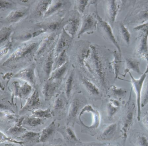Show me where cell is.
<instances>
[{
    "mask_svg": "<svg viewBox=\"0 0 148 146\" xmlns=\"http://www.w3.org/2000/svg\"><path fill=\"white\" fill-rule=\"evenodd\" d=\"M75 46L77 64L89 79L107 93L111 86V74L114 75L109 60V50L88 41L77 42Z\"/></svg>",
    "mask_w": 148,
    "mask_h": 146,
    "instance_id": "6da1fadb",
    "label": "cell"
},
{
    "mask_svg": "<svg viewBox=\"0 0 148 146\" xmlns=\"http://www.w3.org/2000/svg\"><path fill=\"white\" fill-rule=\"evenodd\" d=\"M133 5L124 18L126 25H143L148 23V1H135Z\"/></svg>",
    "mask_w": 148,
    "mask_h": 146,
    "instance_id": "7a4b0ae2",
    "label": "cell"
},
{
    "mask_svg": "<svg viewBox=\"0 0 148 146\" xmlns=\"http://www.w3.org/2000/svg\"><path fill=\"white\" fill-rule=\"evenodd\" d=\"M132 90L131 88L128 100L125 105L124 114L121 123L120 132L123 144L126 143L128 134L134 123L135 117L136 116L137 118L136 105L131 97Z\"/></svg>",
    "mask_w": 148,
    "mask_h": 146,
    "instance_id": "3957f363",
    "label": "cell"
},
{
    "mask_svg": "<svg viewBox=\"0 0 148 146\" xmlns=\"http://www.w3.org/2000/svg\"><path fill=\"white\" fill-rule=\"evenodd\" d=\"M41 41L29 42L19 47L4 62L3 66H8L24 60H30L35 58Z\"/></svg>",
    "mask_w": 148,
    "mask_h": 146,
    "instance_id": "277c9868",
    "label": "cell"
},
{
    "mask_svg": "<svg viewBox=\"0 0 148 146\" xmlns=\"http://www.w3.org/2000/svg\"><path fill=\"white\" fill-rule=\"evenodd\" d=\"M134 28L140 31L136 39L134 55L139 59L146 60L148 67V23Z\"/></svg>",
    "mask_w": 148,
    "mask_h": 146,
    "instance_id": "5b68a950",
    "label": "cell"
},
{
    "mask_svg": "<svg viewBox=\"0 0 148 146\" xmlns=\"http://www.w3.org/2000/svg\"><path fill=\"white\" fill-rule=\"evenodd\" d=\"M80 15L74 10L68 12L63 19L62 29L73 39L77 34L80 29L82 22Z\"/></svg>",
    "mask_w": 148,
    "mask_h": 146,
    "instance_id": "8992f818",
    "label": "cell"
},
{
    "mask_svg": "<svg viewBox=\"0 0 148 146\" xmlns=\"http://www.w3.org/2000/svg\"><path fill=\"white\" fill-rule=\"evenodd\" d=\"M95 13L98 21L97 29L100 34L106 40L110 42L113 44V45L116 48L117 51L121 54V47L113 33V28L107 21H104L99 15L97 8H96Z\"/></svg>",
    "mask_w": 148,
    "mask_h": 146,
    "instance_id": "52a82bcc",
    "label": "cell"
},
{
    "mask_svg": "<svg viewBox=\"0 0 148 146\" xmlns=\"http://www.w3.org/2000/svg\"><path fill=\"white\" fill-rule=\"evenodd\" d=\"M131 79V82L132 89H134L136 95V105L137 107V119L139 121L140 120L141 115V99L142 92L144 82L148 75V69L146 68V71L141 75L139 79H136L132 75L130 72L128 73Z\"/></svg>",
    "mask_w": 148,
    "mask_h": 146,
    "instance_id": "ba28073f",
    "label": "cell"
},
{
    "mask_svg": "<svg viewBox=\"0 0 148 146\" xmlns=\"http://www.w3.org/2000/svg\"><path fill=\"white\" fill-rule=\"evenodd\" d=\"M98 22L95 14H84L82 16V22L77 37L80 38L84 34H92L97 29Z\"/></svg>",
    "mask_w": 148,
    "mask_h": 146,
    "instance_id": "9c48e42d",
    "label": "cell"
},
{
    "mask_svg": "<svg viewBox=\"0 0 148 146\" xmlns=\"http://www.w3.org/2000/svg\"><path fill=\"white\" fill-rule=\"evenodd\" d=\"M60 33L58 32L50 33L41 40L39 48L36 54L35 59L39 60L44 55L47 53L52 47L57 42Z\"/></svg>",
    "mask_w": 148,
    "mask_h": 146,
    "instance_id": "30bf717a",
    "label": "cell"
},
{
    "mask_svg": "<svg viewBox=\"0 0 148 146\" xmlns=\"http://www.w3.org/2000/svg\"><path fill=\"white\" fill-rule=\"evenodd\" d=\"M123 1H105V13L108 22L113 28L117 15L121 10Z\"/></svg>",
    "mask_w": 148,
    "mask_h": 146,
    "instance_id": "8fae6325",
    "label": "cell"
},
{
    "mask_svg": "<svg viewBox=\"0 0 148 146\" xmlns=\"http://www.w3.org/2000/svg\"><path fill=\"white\" fill-rule=\"evenodd\" d=\"M56 44L54 45L47 53L39 60H41L42 62V70L45 79V81L49 79L53 71L54 61L55 49Z\"/></svg>",
    "mask_w": 148,
    "mask_h": 146,
    "instance_id": "7c38bea8",
    "label": "cell"
},
{
    "mask_svg": "<svg viewBox=\"0 0 148 146\" xmlns=\"http://www.w3.org/2000/svg\"><path fill=\"white\" fill-rule=\"evenodd\" d=\"M35 68V65L31 64L27 67L20 70L14 75L13 77L22 80L30 84L32 86H35L36 83Z\"/></svg>",
    "mask_w": 148,
    "mask_h": 146,
    "instance_id": "4fadbf2b",
    "label": "cell"
},
{
    "mask_svg": "<svg viewBox=\"0 0 148 146\" xmlns=\"http://www.w3.org/2000/svg\"><path fill=\"white\" fill-rule=\"evenodd\" d=\"M12 86L14 96L20 99H27L33 93V86L26 82L21 85L15 81L12 83Z\"/></svg>",
    "mask_w": 148,
    "mask_h": 146,
    "instance_id": "5bb4252c",
    "label": "cell"
},
{
    "mask_svg": "<svg viewBox=\"0 0 148 146\" xmlns=\"http://www.w3.org/2000/svg\"><path fill=\"white\" fill-rule=\"evenodd\" d=\"M41 105L39 91L35 89L27 99V102L21 109L20 113L23 114L27 112H33L34 110L39 109Z\"/></svg>",
    "mask_w": 148,
    "mask_h": 146,
    "instance_id": "9a60e30c",
    "label": "cell"
},
{
    "mask_svg": "<svg viewBox=\"0 0 148 146\" xmlns=\"http://www.w3.org/2000/svg\"><path fill=\"white\" fill-rule=\"evenodd\" d=\"M83 101L79 97H75L69 106L67 116V125H70L73 127L74 124L76 119L79 111L82 106Z\"/></svg>",
    "mask_w": 148,
    "mask_h": 146,
    "instance_id": "2e32d148",
    "label": "cell"
},
{
    "mask_svg": "<svg viewBox=\"0 0 148 146\" xmlns=\"http://www.w3.org/2000/svg\"><path fill=\"white\" fill-rule=\"evenodd\" d=\"M73 40V38L62 28L55 49L54 58L64 50H67L71 46Z\"/></svg>",
    "mask_w": 148,
    "mask_h": 146,
    "instance_id": "e0dca14e",
    "label": "cell"
},
{
    "mask_svg": "<svg viewBox=\"0 0 148 146\" xmlns=\"http://www.w3.org/2000/svg\"><path fill=\"white\" fill-rule=\"evenodd\" d=\"M66 143L67 146H76L82 142L77 137L73 127L70 126L62 127L58 129Z\"/></svg>",
    "mask_w": 148,
    "mask_h": 146,
    "instance_id": "ac0fdd59",
    "label": "cell"
},
{
    "mask_svg": "<svg viewBox=\"0 0 148 146\" xmlns=\"http://www.w3.org/2000/svg\"><path fill=\"white\" fill-rule=\"evenodd\" d=\"M60 82L50 80L45 81L42 86V93L46 101L50 100L54 95Z\"/></svg>",
    "mask_w": 148,
    "mask_h": 146,
    "instance_id": "d6986e66",
    "label": "cell"
},
{
    "mask_svg": "<svg viewBox=\"0 0 148 146\" xmlns=\"http://www.w3.org/2000/svg\"><path fill=\"white\" fill-rule=\"evenodd\" d=\"M57 131L56 120H54L40 133V143L45 144L53 140Z\"/></svg>",
    "mask_w": 148,
    "mask_h": 146,
    "instance_id": "ffe728a7",
    "label": "cell"
},
{
    "mask_svg": "<svg viewBox=\"0 0 148 146\" xmlns=\"http://www.w3.org/2000/svg\"><path fill=\"white\" fill-rule=\"evenodd\" d=\"M117 132V124H110L100 131L97 135V139L102 142L110 141L115 138Z\"/></svg>",
    "mask_w": 148,
    "mask_h": 146,
    "instance_id": "44dd1931",
    "label": "cell"
},
{
    "mask_svg": "<svg viewBox=\"0 0 148 146\" xmlns=\"http://www.w3.org/2000/svg\"><path fill=\"white\" fill-rule=\"evenodd\" d=\"M80 80L82 86L90 96L95 97L101 96L100 88L90 79L82 76L81 77Z\"/></svg>",
    "mask_w": 148,
    "mask_h": 146,
    "instance_id": "7402d4cb",
    "label": "cell"
},
{
    "mask_svg": "<svg viewBox=\"0 0 148 146\" xmlns=\"http://www.w3.org/2000/svg\"><path fill=\"white\" fill-rule=\"evenodd\" d=\"M25 118L22 117L16 120L14 125L10 128L6 132L8 136L11 138L21 136L27 132V130L23 127V122Z\"/></svg>",
    "mask_w": 148,
    "mask_h": 146,
    "instance_id": "603a6c76",
    "label": "cell"
},
{
    "mask_svg": "<svg viewBox=\"0 0 148 146\" xmlns=\"http://www.w3.org/2000/svg\"><path fill=\"white\" fill-rule=\"evenodd\" d=\"M126 68L124 70V74L122 75L123 77H125L127 74L130 71H134L138 74L142 75L141 71L140 69V62L139 60L133 57L127 56L125 57Z\"/></svg>",
    "mask_w": 148,
    "mask_h": 146,
    "instance_id": "cb8c5ba5",
    "label": "cell"
},
{
    "mask_svg": "<svg viewBox=\"0 0 148 146\" xmlns=\"http://www.w3.org/2000/svg\"><path fill=\"white\" fill-rule=\"evenodd\" d=\"M40 133L27 131L21 136V141L26 146H33L40 143Z\"/></svg>",
    "mask_w": 148,
    "mask_h": 146,
    "instance_id": "d4e9b609",
    "label": "cell"
},
{
    "mask_svg": "<svg viewBox=\"0 0 148 146\" xmlns=\"http://www.w3.org/2000/svg\"><path fill=\"white\" fill-rule=\"evenodd\" d=\"M69 1H52L47 11L45 14L44 19L48 18L56 13H59L64 9Z\"/></svg>",
    "mask_w": 148,
    "mask_h": 146,
    "instance_id": "484cf974",
    "label": "cell"
},
{
    "mask_svg": "<svg viewBox=\"0 0 148 146\" xmlns=\"http://www.w3.org/2000/svg\"><path fill=\"white\" fill-rule=\"evenodd\" d=\"M113 59L110 62V66L113 70L114 75V80L119 79V75H120V70L121 66V54L117 50H114L112 52Z\"/></svg>",
    "mask_w": 148,
    "mask_h": 146,
    "instance_id": "4316f807",
    "label": "cell"
},
{
    "mask_svg": "<svg viewBox=\"0 0 148 146\" xmlns=\"http://www.w3.org/2000/svg\"><path fill=\"white\" fill-rule=\"evenodd\" d=\"M121 107V102L118 100L113 98L109 100L107 105V112L109 119H112L117 114Z\"/></svg>",
    "mask_w": 148,
    "mask_h": 146,
    "instance_id": "83f0119b",
    "label": "cell"
},
{
    "mask_svg": "<svg viewBox=\"0 0 148 146\" xmlns=\"http://www.w3.org/2000/svg\"><path fill=\"white\" fill-rule=\"evenodd\" d=\"M75 72L74 70L70 71L69 75L66 79L64 85L65 95L68 101L70 100L72 92L75 85Z\"/></svg>",
    "mask_w": 148,
    "mask_h": 146,
    "instance_id": "f1b7e54d",
    "label": "cell"
},
{
    "mask_svg": "<svg viewBox=\"0 0 148 146\" xmlns=\"http://www.w3.org/2000/svg\"><path fill=\"white\" fill-rule=\"evenodd\" d=\"M69 64L68 62L62 66L53 70L51 74L50 77L48 80L61 82L62 79L66 74L69 68Z\"/></svg>",
    "mask_w": 148,
    "mask_h": 146,
    "instance_id": "f546056e",
    "label": "cell"
},
{
    "mask_svg": "<svg viewBox=\"0 0 148 146\" xmlns=\"http://www.w3.org/2000/svg\"><path fill=\"white\" fill-rule=\"evenodd\" d=\"M107 93L113 99L120 100L125 98L127 93V90L113 85L110 86Z\"/></svg>",
    "mask_w": 148,
    "mask_h": 146,
    "instance_id": "4dcf8cb0",
    "label": "cell"
},
{
    "mask_svg": "<svg viewBox=\"0 0 148 146\" xmlns=\"http://www.w3.org/2000/svg\"><path fill=\"white\" fill-rule=\"evenodd\" d=\"M131 139L135 146H148V137L141 132H135L132 134Z\"/></svg>",
    "mask_w": 148,
    "mask_h": 146,
    "instance_id": "1f68e13d",
    "label": "cell"
},
{
    "mask_svg": "<svg viewBox=\"0 0 148 146\" xmlns=\"http://www.w3.org/2000/svg\"><path fill=\"white\" fill-rule=\"evenodd\" d=\"M52 2V1H40L38 2L35 10V13L38 18H44L45 14Z\"/></svg>",
    "mask_w": 148,
    "mask_h": 146,
    "instance_id": "d6a6232c",
    "label": "cell"
},
{
    "mask_svg": "<svg viewBox=\"0 0 148 146\" xmlns=\"http://www.w3.org/2000/svg\"><path fill=\"white\" fill-rule=\"evenodd\" d=\"M26 10H14L10 12L8 15L6 20L9 23H15L21 21L26 15Z\"/></svg>",
    "mask_w": 148,
    "mask_h": 146,
    "instance_id": "836d02e7",
    "label": "cell"
},
{
    "mask_svg": "<svg viewBox=\"0 0 148 146\" xmlns=\"http://www.w3.org/2000/svg\"><path fill=\"white\" fill-rule=\"evenodd\" d=\"M67 50H65L54 58L53 71L62 66L69 62V57Z\"/></svg>",
    "mask_w": 148,
    "mask_h": 146,
    "instance_id": "e575fe53",
    "label": "cell"
},
{
    "mask_svg": "<svg viewBox=\"0 0 148 146\" xmlns=\"http://www.w3.org/2000/svg\"><path fill=\"white\" fill-rule=\"evenodd\" d=\"M67 101L65 95L63 96V95L60 94L58 95L53 103V109L57 112L63 110L66 107Z\"/></svg>",
    "mask_w": 148,
    "mask_h": 146,
    "instance_id": "d590c367",
    "label": "cell"
},
{
    "mask_svg": "<svg viewBox=\"0 0 148 146\" xmlns=\"http://www.w3.org/2000/svg\"><path fill=\"white\" fill-rule=\"evenodd\" d=\"M12 32L11 28L8 27H4L0 29V48L9 42L8 40Z\"/></svg>",
    "mask_w": 148,
    "mask_h": 146,
    "instance_id": "8d00e7d4",
    "label": "cell"
},
{
    "mask_svg": "<svg viewBox=\"0 0 148 146\" xmlns=\"http://www.w3.org/2000/svg\"><path fill=\"white\" fill-rule=\"evenodd\" d=\"M119 33L121 38L127 45L129 46L131 38V34L127 28L125 26L123 22L119 23Z\"/></svg>",
    "mask_w": 148,
    "mask_h": 146,
    "instance_id": "74e56055",
    "label": "cell"
},
{
    "mask_svg": "<svg viewBox=\"0 0 148 146\" xmlns=\"http://www.w3.org/2000/svg\"><path fill=\"white\" fill-rule=\"evenodd\" d=\"M74 10L78 13L83 15L86 9L92 3V1H74Z\"/></svg>",
    "mask_w": 148,
    "mask_h": 146,
    "instance_id": "f35d334b",
    "label": "cell"
},
{
    "mask_svg": "<svg viewBox=\"0 0 148 146\" xmlns=\"http://www.w3.org/2000/svg\"><path fill=\"white\" fill-rule=\"evenodd\" d=\"M32 112V116L33 117L40 118L42 119H49L52 117V112L50 108L47 109H39L34 110Z\"/></svg>",
    "mask_w": 148,
    "mask_h": 146,
    "instance_id": "ab89813d",
    "label": "cell"
},
{
    "mask_svg": "<svg viewBox=\"0 0 148 146\" xmlns=\"http://www.w3.org/2000/svg\"><path fill=\"white\" fill-rule=\"evenodd\" d=\"M44 119H40L34 117H28L25 118L23 121V125L31 127H36L41 125L43 124Z\"/></svg>",
    "mask_w": 148,
    "mask_h": 146,
    "instance_id": "60d3db41",
    "label": "cell"
},
{
    "mask_svg": "<svg viewBox=\"0 0 148 146\" xmlns=\"http://www.w3.org/2000/svg\"><path fill=\"white\" fill-rule=\"evenodd\" d=\"M148 104V78L146 81L145 86L143 88L141 99V107L144 108Z\"/></svg>",
    "mask_w": 148,
    "mask_h": 146,
    "instance_id": "b9f144b4",
    "label": "cell"
},
{
    "mask_svg": "<svg viewBox=\"0 0 148 146\" xmlns=\"http://www.w3.org/2000/svg\"><path fill=\"white\" fill-rule=\"evenodd\" d=\"M5 142L14 143L17 145H23L22 141H17L13 138L9 137L7 135V134H5L1 131H0V143H5Z\"/></svg>",
    "mask_w": 148,
    "mask_h": 146,
    "instance_id": "7bdbcfd3",
    "label": "cell"
},
{
    "mask_svg": "<svg viewBox=\"0 0 148 146\" xmlns=\"http://www.w3.org/2000/svg\"><path fill=\"white\" fill-rule=\"evenodd\" d=\"M11 48V44L8 42L5 46L0 48V59L6 55Z\"/></svg>",
    "mask_w": 148,
    "mask_h": 146,
    "instance_id": "ee69618b",
    "label": "cell"
},
{
    "mask_svg": "<svg viewBox=\"0 0 148 146\" xmlns=\"http://www.w3.org/2000/svg\"><path fill=\"white\" fill-rule=\"evenodd\" d=\"M13 6V3L10 1H0V11L9 9Z\"/></svg>",
    "mask_w": 148,
    "mask_h": 146,
    "instance_id": "f6af8a7d",
    "label": "cell"
},
{
    "mask_svg": "<svg viewBox=\"0 0 148 146\" xmlns=\"http://www.w3.org/2000/svg\"><path fill=\"white\" fill-rule=\"evenodd\" d=\"M0 111H6L14 113L10 105L6 104L5 102L0 101Z\"/></svg>",
    "mask_w": 148,
    "mask_h": 146,
    "instance_id": "bcb514c9",
    "label": "cell"
},
{
    "mask_svg": "<svg viewBox=\"0 0 148 146\" xmlns=\"http://www.w3.org/2000/svg\"><path fill=\"white\" fill-rule=\"evenodd\" d=\"M62 141L61 139H56L48 143H45L43 146H62Z\"/></svg>",
    "mask_w": 148,
    "mask_h": 146,
    "instance_id": "7dc6e473",
    "label": "cell"
},
{
    "mask_svg": "<svg viewBox=\"0 0 148 146\" xmlns=\"http://www.w3.org/2000/svg\"><path fill=\"white\" fill-rule=\"evenodd\" d=\"M142 122L145 128L148 131V111L144 112L142 118Z\"/></svg>",
    "mask_w": 148,
    "mask_h": 146,
    "instance_id": "c3c4849f",
    "label": "cell"
},
{
    "mask_svg": "<svg viewBox=\"0 0 148 146\" xmlns=\"http://www.w3.org/2000/svg\"><path fill=\"white\" fill-rule=\"evenodd\" d=\"M103 144H99V143H83L80 144L76 146H103Z\"/></svg>",
    "mask_w": 148,
    "mask_h": 146,
    "instance_id": "681fc988",
    "label": "cell"
},
{
    "mask_svg": "<svg viewBox=\"0 0 148 146\" xmlns=\"http://www.w3.org/2000/svg\"><path fill=\"white\" fill-rule=\"evenodd\" d=\"M17 144H14V143H9L8 144H5L4 145L5 146H18Z\"/></svg>",
    "mask_w": 148,
    "mask_h": 146,
    "instance_id": "f907efd6",
    "label": "cell"
},
{
    "mask_svg": "<svg viewBox=\"0 0 148 146\" xmlns=\"http://www.w3.org/2000/svg\"><path fill=\"white\" fill-rule=\"evenodd\" d=\"M0 90H4V87H3V85H2L1 82H0Z\"/></svg>",
    "mask_w": 148,
    "mask_h": 146,
    "instance_id": "816d5d0a",
    "label": "cell"
}]
</instances>
